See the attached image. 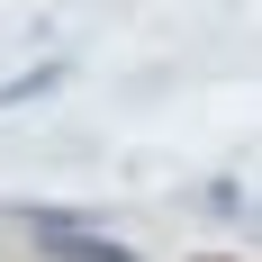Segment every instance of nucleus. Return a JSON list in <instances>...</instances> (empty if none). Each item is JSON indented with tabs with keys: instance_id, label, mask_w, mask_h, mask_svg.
I'll return each mask as SVG.
<instances>
[{
	"instance_id": "obj_2",
	"label": "nucleus",
	"mask_w": 262,
	"mask_h": 262,
	"mask_svg": "<svg viewBox=\"0 0 262 262\" xmlns=\"http://www.w3.org/2000/svg\"><path fill=\"white\" fill-rule=\"evenodd\" d=\"M73 81V63L54 54V63H36V73H18V81H0V108H27V100H46V91H63Z\"/></svg>"
},
{
	"instance_id": "obj_3",
	"label": "nucleus",
	"mask_w": 262,
	"mask_h": 262,
	"mask_svg": "<svg viewBox=\"0 0 262 262\" xmlns=\"http://www.w3.org/2000/svg\"><path fill=\"white\" fill-rule=\"evenodd\" d=\"M208 208H217V217H235V226L253 217V208H244V181H217V190H208Z\"/></svg>"
},
{
	"instance_id": "obj_1",
	"label": "nucleus",
	"mask_w": 262,
	"mask_h": 262,
	"mask_svg": "<svg viewBox=\"0 0 262 262\" xmlns=\"http://www.w3.org/2000/svg\"><path fill=\"white\" fill-rule=\"evenodd\" d=\"M36 253L46 262H145L136 244H118V235H100V226H36Z\"/></svg>"
},
{
	"instance_id": "obj_4",
	"label": "nucleus",
	"mask_w": 262,
	"mask_h": 262,
	"mask_svg": "<svg viewBox=\"0 0 262 262\" xmlns=\"http://www.w3.org/2000/svg\"><path fill=\"white\" fill-rule=\"evenodd\" d=\"M208 262H244V253H208Z\"/></svg>"
}]
</instances>
